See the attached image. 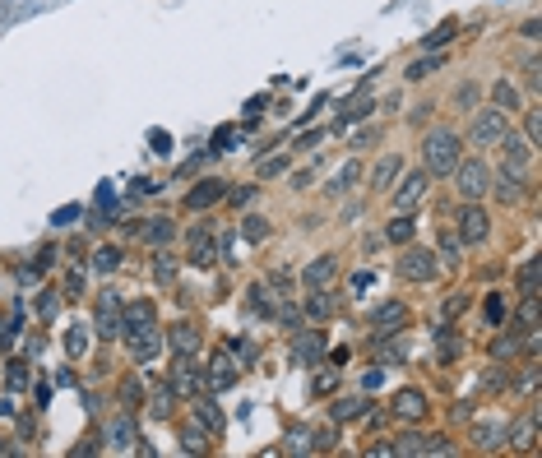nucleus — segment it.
I'll return each instance as SVG.
<instances>
[{
  "mask_svg": "<svg viewBox=\"0 0 542 458\" xmlns=\"http://www.w3.org/2000/svg\"><path fill=\"white\" fill-rule=\"evenodd\" d=\"M459 158H464V144L445 125H436L431 135L422 139V171L427 176H449V171L459 167Z\"/></svg>",
  "mask_w": 542,
  "mask_h": 458,
  "instance_id": "nucleus-1",
  "label": "nucleus"
},
{
  "mask_svg": "<svg viewBox=\"0 0 542 458\" xmlns=\"http://www.w3.org/2000/svg\"><path fill=\"white\" fill-rule=\"evenodd\" d=\"M449 176H454V185H459V195L464 199H482L487 190H492V167H487L482 158H473V162L459 158V167L449 171Z\"/></svg>",
  "mask_w": 542,
  "mask_h": 458,
  "instance_id": "nucleus-2",
  "label": "nucleus"
},
{
  "mask_svg": "<svg viewBox=\"0 0 542 458\" xmlns=\"http://www.w3.org/2000/svg\"><path fill=\"white\" fill-rule=\"evenodd\" d=\"M510 130V116L505 111H496V107H482L473 111V125H468V139L478 144V149H487V144H496V139Z\"/></svg>",
  "mask_w": 542,
  "mask_h": 458,
  "instance_id": "nucleus-3",
  "label": "nucleus"
},
{
  "mask_svg": "<svg viewBox=\"0 0 542 458\" xmlns=\"http://www.w3.org/2000/svg\"><path fill=\"white\" fill-rule=\"evenodd\" d=\"M399 278H408V283H431L436 278V250H427V245H408L399 255Z\"/></svg>",
  "mask_w": 542,
  "mask_h": 458,
  "instance_id": "nucleus-4",
  "label": "nucleus"
},
{
  "mask_svg": "<svg viewBox=\"0 0 542 458\" xmlns=\"http://www.w3.org/2000/svg\"><path fill=\"white\" fill-rule=\"evenodd\" d=\"M431 190V176L427 171H408V176H399V181L389 185V199H394V213H403V209H413L422 195Z\"/></svg>",
  "mask_w": 542,
  "mask_h": 458,
  "instance_id": "nucleus-5",
  "label": "nucleus"
},
{
  "mask_svg": "<svg viewBox=\"0 0 542 458\" xmlns=\"http://www.w3.org/2000/svg\"><path fill=\"white\" fill-rule=\"evenodd\" d=\"M200 389H204L200 366H190V356H176V366H171V394L176 398H200Z\"/></svg>",
  "mask_w": 542,
  "mask_h": 458,
  "instance_id": "nucleus-6",
  "label": "nucleus"
},
{
  "mask_svg": "<svg viewBox=\"0 0 542 458\" xmlns=\"http://www.w3.org/2000/svg\"><path fill=\"white\" fill-rule=\"evenodd\" d=\"M487 231H492L487 213H482L478 204L468 199L464 209H459V241H468V245H482V241H487Z\"/></svg>",
  "mask_w": 542,
  "mask_h": 458,
  "instance_id": "nucleus-7",
  "label": "nucleus"
},
{
  "mask_svg": "<svg viewBox=\"0 0 542 458\" xmlns=\"http://www.w3.org/2000/svg\"><path fill=\"white\" fill-rule=\"evenodd\" d=\"M320 356H325V334H320V329H297L292 361H297V366H315Z\"/></svg>",
  "mask_w": 542,
  "mask_h": 458,
  "instance_id": "nucleus-8",
  "label": "nucleus"
},
{
  "mask_svg": "<svg viewBox=\"0 0 542 458\" xmlns=\"http://www.w3.org/2000/svg\"><path fill=\"white\" fill-rule=\"evenodd\" d=\"M394 454H422V458H431V454H454V444L440 440V435H399Z\"/></svg>",
  "mask_w": 542,
  "mask_h": 458,
  "instance_id": "nucleus-9",
  "label": "nucleus"
},
{
  "mask_svg": "<svg viewBox=\"0 0 542 458\" xmlns=\"http://www.w3.org/2000/svg\"><path fill=\"white\" fill-rule=\"evenodd\" d=\"M209 241H214V222H195V227H190V236H186V245H190V260L200 264V269H209V264H214Z\"/></svg>",
  "mask_w": 542,
  "mask_h": 458,
  "instance_id": "nucleus-10",
  "label": "nucleus"
},
{
  "mask_svg": "<svg viewBox=\"0 0 542 458\" xmlns=\"http://www.w3.org/2000/svg\"><path fill=\"white\" fill-rule=\"evenodd\" d=\"M97 334L102 338L121 334V301H116V292H102V301H97Z\"/></svg>",
  "mask_w": 542,
  "mask_h": 458,
  "instance_id": "nucleus-11",
  "label": "nucleus"
},
{
  "mask_svg": "<svg viewBox=\"0 0 542 458\" xmlns=\"http://www.w3.org/2000/svg\"><path fill=\"white\" fill-rule=\"evenodd\" d=\"M496 199H501V204H519V199H524V176H519V167H510V162H505V171H501V176H496Z\"/></svg>",
  "mask_w": 542,
  "mask_h": 458,
  "instance_id": "nucleus-12",
  "label": "nucleus"
},
{
  "mask_svg": "<svg viewBox=\"0 0 542 458\" xmlns=\"http://www.w3.org/2000/svg\"><path fill=\"white\" fill-rule=\"evenodd\" d=\"M394 417H403V421H422V417H427V394H422V389H399V398H394Z\"/></svg>",
  "mask_w": 542,
  "mask_h": 458,
  "instance_id": "nucleus-13",
  "label": "nucleus"
},
{
  "mask_svg": "<svg viewBox=\"0 0 542 458\" xmlns=\"http://www.w3.org/2000/svg\"><path fill=\"white\" fill-rule=\"evenodd\" d=\"M334 274H339V260H334V255H320V260H310V264H306L301 283L315 292V287H329V283H334Z\"/></svg>",
  "mask_w": 542,
  "mask_h": 458,
  "instance_id": "nucleus-14",
  "label": "nucleus"
},
{
  "mask_svg": "<svg viewBox=\"0 0 542 458\" xmlns=\"http://www.w3.org/2000/svg\"><path fill=\"white\" fill-rule=\"evenodd\" d=\"M399 176H403V158L399 153H385V158L371 167V190H389Z\"/></svg>",
  "mask_w": 542,
  "mask_h": 458,
  "instance_id": "nucleus-15",
  "label": "nucleus"
},
{
  "mask_svg": "<svg viewBox=\"0 0 542 458\" xmlns=\"http://www.w3.org/2000/svg\"><path fill=\"white\" fill-rule=\"evenodd\" d=\"M227 195V185L223 181H214V176H209V181H200L195 185V190H190L186 195V209H195V213H200V209H209V204H218V199Z\"/></svg>",
  "mask_w": 542,
  "mask_h": 458,
  "instance_id": "nucleus-16",
  "label": "nucleus"
},
{
  "mask_svg": "<svg viewBox=\"0 0 542 458\" xmlns=\"http://www.w3.org/2000/svg\"><path fill=\"white\" fill-rule=\"evenodd\" d=\"M144 329H153V305H149V301L125 305V315H121V334H144Z\"/></svg>",
  "mask_w": 542,
  "mask_h": 458,
  "instance_id": "nucleus-17",
  "label": "nucleus"
},
{
  "mask_svg": "<svg viewBox=\"0 0 542 458\" xmlns=\"http://www.w3.org/2000/svg\"><path fill=\"white\" fill-rule=\"evenodd\" d=\"M167 343H171V352H176V356H195L204 338H200V329H195V324H176V329L167 334Z\"/></svg>",
  "mask_w": 542,
  "mask_h": 458,
  "instance_id": "nucleus-18",
  "label": "nucleus"
},
{
  "mask_svg": "<svg viewBox=\"0 0 542 458\" xmlns=\"http://www.w3.org/2000/svg\"><path fill=\"white\" fill-rule=\"evenodd\" d=\"M232 384H236V366L227 361V356H214V366L204 370V389H214L218 394V389H232Z\"/></svg>",
  "mask_w": 542,
  "mask_h": 458,
  "instance_id": "nucleus-19",
  "label": "nucleus"
},
{
  "mask_svg": "<svg viewBox=\"0 0 542 458\" xmlns=\"http://www.w3.org/2000/svg\"><path fill=\"white\" fill-rule=\"evenodd\" d=\"M125 343H130V352H135V361H153L158 347H162L158 329H144V334H125Z\"/></svg>",
  "mask_w": 542,
  "mask_h": 458,
  "instance_id": "nucleus-20",
  "label": "nucleus"
},
{
  "mask_svg": "<svg viewBox=\"0 0 542 458\" xmlns=\"http://www.w3.org/2000/svg\"><path fill=\"white\" fill-rule=\"evenodd\" d=\"M492 97H496V111H505V116L524 111V102H519V88H514L510 79H496V84H492Z\"/></svg>",
  "mask_w": 542,
  "mask_h": 458,
  "instance_id": "nucleus-21",
  "label": "nucleus"
},
{
  "mask_svg": "<svg viewBox=\"0 0 542 458\" xmlns=\"http://www.w3.org/2000/svg\"><path fill=\"white\" fill-rule=\"evenodd\" d=\"M496 144L505 149V162H510V167H519V171L528 167V158H533V149H528V144H524L519 135H510V130H505V135L496 139Z\"/></svg>",
  "mask_w": 542,
  "mask_h": 458,
  "instance_id": "nucleus-22",
  "label": "nucleus"
},
{
  "mask_svg": "<svg viewBox=\"0 0 542 458\" xmlns=\"http://www.w3.org/2000/svg\"><path fill=\"white\" fill-rule=\"evenodd\" d=\"M107 449H135V421H130V417H116V421H111L107 426Z\"/></svg>",
  "mask_w": 542,
  "mask_h": 458,
  "instance_id": "nucleus-23",
  "label": "nucleus"
},
{
  "mask_svg": "<svg viewBox=\"0 0 542 458\" xmlns=\"http://www.w3.org/2000/svg\"><path fill=\"white\" fill-rule=\"evenodd\" d=\"M505 440H510L514 449H533V444H538V417H524V421H514V426L505 430Z\"/></svg>",
  "mask_w": 542,
  "mask_h": 458,
  "instance_id": "nucleus-24",
  "label": "nucleus"
},
{
  "mask_svg": "<svg viewBox=\"0 0 542 458\" xmlns=\"http://www.w3.org/2000/svg\"><path fill=\"white\" fill-rule=\"evenodd\" d=\"M357 176H362V162H357V158H348V162L339 167V176L329 181V195H348V190L357 185Z\"/></svg>",
  "mask_w": 542,
  "mask_h": 458,
  "instance_id": "nucleus-25",
  "label": "nucleus"
},
{
  "mask_svg": "<svg viewBox=\"0 0 542 458\" xmlns=\"http://www.w3.org/2000/svg\"><path fill=\"white\" fill-rule=\"evenodd\" d=\"M514 329H519V334H538V296H524V301H519Z\"/></svg>",
  "mask_w": 542,
  "mask_h": 458,
  "instance_id": "nucleus-26",
  "label": "nucleus"
},
{
  "mask_svg": "<svg viewBox=\"0 0 542 458\" xmlns=\"http://www.w3.org/2000/svg\"><path fill=\"white\" fill-rule=\"evenodd\" d=\"M153 278L162 283V287H171V283H176V255H171V250H162V245H158V255H153Z\"/></svg>",
  "mask_w": 542,
  "mask_h": 458,
  "instance_id": "nucleus-27",
  "label": "nucleus"
},
{
  "mask_svg": "<svg viewBox=\"0 0 542 458\" xmlns=\"http://www.w3.org/2000/svg\"><path fill=\"white\" fill-rule=\"evenodd\" d=\"M371 324L389 334L394 324H403V305H399V301H385V305H375V310H371Z\"/></svg>",
  "mask_w": 542,
  "mask_h": 458,
  "instance_id": "nucleus-28",
  "label": "nucleus"
},
{
  "mask_svg": "<svg viewBox=\"0 0 542 458\" xmlns=\"http://www.w3.org/2000/svg\"><path fill=\"white\" fill-rule=\"evenodd\" d=\"M171 236H176V222H171V218H153V222L144 227V241L149 245H167Z\"/></svg>",
  "mask_w": 542,
  "mask_h": 458,
  "instance_id": "nucleus-29",
  "label": "nucleus"
},
{
  "mask_svg": "<svg viewBox=\"0 0 542 458\" xmlns=\"http://www.w3.org/2000/svg\"><path fill=\"white\" fill-rule=\"evenodd\" d=\"M329 417H334V421H353V417H366V403H362V398H339V403L329 408Z\"/></svg>",
  "mask_w": 542,
  "mask_h": 458,
  "instance_id": "nucleus-30",
  "label": "nucleus"
},
{
  "mask_svg": "<svg viewBox=\"0 0 542 458\" xmlns=\"http://www.w3.org/2000/svg\"><path fill=\"white\" fill-rule=\"evenodd\" d=\"M519 292H524V296H538V255H528V260L519 264Z\"/></svg>",
  "mask_w": 542,
  "mask_h": 458,
  "instance_id": "nucleus-31",
  "label": "nucleus"
},
{
  "mask_svg": "<svg viewBox=\"0 0 542 458\" xmlns=\"http://www.w3.org/2000/svg\"><path fill=\"white\" fill-rule=\"evenodd\" d=\"M473 444L478 449H501L505 444V426H478L473 430Z\"/></svg>",
  "mask_w": 542,
  "mask_h": 458,
  "instance_id": "nucleus-32",
  "label": "nucleus"
},
{
  "mask_svg": "<svg viewBox=\"0 0 542 458\" xmlns=\"http://www.w3.org/2000/svg\"><path fill=\"white\" fill-rule=\"evenodd\" d=\"M306 315H310V320H329V315H334V296L315 287V296L306 301Z\"/></svg>",
  "mask_w": 542,
  "mask_h": 458,
  "instance_id": "nucleus-33",
  "label": "nucleus"
},
{
  "mask_svg": "<svg viewBox=\"0 0 542 458\" xmlns=\"http://www.w3.org/2000/svg\"><path fill=\"white\" fill-rule=\"evenodd\" d=\"M116 264H121V250H116V245H97L93 250V269L97 274H111Z\"/></svg>",
  "mask_w": 542,
  "mask_h": 458,
  "instance_id": "nucleus-34",
  "label": "nucleus"
},
{
  "mask_svg": "<svg viewBox=\"0 0 542 458\" xmlns=\"http://www.w3.org/2000/svg\"><path fill=\"white\" fill-rule=\"evenodd\" d=\"M195 417H200V426H204V430H214V435L223 430V412H218L214 403H195Z\"/></svg>",
  "mask_w": 542,
  "mask_h": 458,
  "instance_id": "nucleus-35",
  "label": "nucleus"
},
{
  "mask_svg": "<svg viewBox=\"0 0 542 458\" xmlns=\"http://www.w3.org/2000/svg\"><path fill=\"white\" fill-rule=\"evenodd\" d=\"M538 135H542V116H538V107H524V144H528V149H538Z\"/></svg>",
  "mask_w": 542,
  "mask_h": 458,
  "instance_id": "nucleus-36",
  "label": "nucleus"
},
{
  "mask_svg": "<svg viewBox=\"0 0 542 458\" xmlns=\"http://www.w3.org/2000/svg\"><path fill=\"white\" fill-rule=\"evenodd\" d=\"M478 97H482L478 84H459V88H454V107H459V111H473V107H478Z\"/></svg>",
  "mask_w": 542,
  "mask_h": 458,
  "instance_id": "nucleus-37",
  "label": "nucleus"
},
{
  "mask_svg": "<svg viewBox=\"0 0 542 458\" xmlns=\"http://www.w3.org/2000/svg\"><path fill=\"white\" fill-rule=\"evenodd\" d=\"M385 236H389V241H408V236H413V218L394 213V218H389V227H385Z\"/></svg>",
  "mask_w": 542,
  "mask_h": 458,
  "instance_id": "nucleus-38",
  "label": "nucleus"
},
{
  "mask_svg": "<svg viewBox=\"0 0 542 458\" xmlns=\"http://www.w3.org/2000/svg\"><path fill=\"white\" fill-rule=\"evenodd\" d=\"M514 352H519V334H501L492 343V356L496 361H505V356H514Z\"/></svg>",
  "mask_w": 542,
  "mask_h": 458,
  "instance_id": "nucleus-39",
  "label": "nucleus"
},
{
  "mask_svg": "<svg viewBox=\"0 0 542 458\" xmlns=\"http://www.w3.org/2000/svg\"><path fill=\"white\" fill-rule=\"evenodd\" d=\"M241 236H246V241H264V236H269V222H264V218H255V213H250L246 222H241Z\"/></svg>",
  "mask_w": 542,
  "mask_h": 458,
  "instance_id": "nucleus-40",
  "label": "nucleus"
},
{
  "mask_svg": "<svg viewBox=\"0 0 542 458\" xmlns=\"http://www.w3.org/2000/svg\"><path fill=\"white\" fill-rule=\"evenodd\" d=\"M181 440H186L190 454H200L204 444H209V430H204V426H186V430H181Z\"/></svg>",
  "mask_w": 542,
  "mask_h": 458,
  "instance_id": "nucleus-41",
  "label": "nucleus"
},
{
  "mask_svg": "<svg viewBox=\"0 0 542 458\" xmlns=\"http://www.w3.org/2000/svg\"><path fill=\"white\" fill-rule=\"evenodd\" d=\"M431 70H440V56H436V61H431V56H422V61H413V65H408V79H427Z\"/></svg>",
  "mask_w": 542,
  "mask_h": 458,
  "instance_id": "nucleus-42",
  "label": "nucleus"
},
{
  "mask_svg": "<svg viewBox=\"0 0 542 458\" xmlns=\"http://www.w3.org/2000/svg\"><path fill=\"white\" fill-rule=\"evenodd\" d=\"M250 305H255L260 315H269V310H274V301H269V287H250Z\"/></svg>",
  "mask_w": 542,
  "mask_h": 458,
  "instance_id": "nucleus-43",
  "label": "nucleus"
},
{
  "mask_svg": "<svg viewBox=\"0 0 542 458\" xmlns=\"http://www.w3.org/2000/svg\"><path fill=\"white\" fill-rule=\"evenodd\" d=\"M79 292H84V269H70V278H65V296H79Z\"/></svg>",
  "mask_w": 542,
  "mask_h": 458,
  "instance_id": "nucleus-44",
  "label": "nucleus"
},
{
  "mask_svg": "<svg viewBox=\"0 0 542 458\" xmlns=\"http://www.w3.org/2000/svg\"><path fill=\"white\" fill-rule=\"evenodd\" d=\"M279 171H288V158H264L260 162V176H279Z\"/></svg>",
  "mask_w": 542,
  "mask_h": 458,
  "instance_id": "nucleus-45",
  "label": "nucleus"
},
{
  "mask_svg": "<svg viewBox=\"0 0 542 458\" xmlns=\"http://www.w3.org/2000/svg\"><path fill=\"white\" fill-rule=\"evenodd\" d=\"M454 37V23H440L436 32H427V46H440V42H449Z\"/></svg>",
  "mask_w": 542,
  "mask_h": 458,
  "instance_id": "nucleus-46",
  "label": "nucleus"
},
{
  "mask_svg": "<svg viewBox=\"0 0 542 458\" xmlns=\"http://www.w3.org/2000/svg\"><path fill=\"white\" fill-rule=\"evenodd\" d=\"M75 218H79V204H70V209H56V218H51V222H56V227H70Z\"/></svg>",
  "mask_w": 542,
  "mask_h": 458,
  "instance_id": "nucleus-47",
  "label": "nucleus"
},
{
  "mask_svg": "<svg viewBox=\"0 0 542 458\" xmlns=\"http://www.w3.org/2000/svg\"><path fill=\"white\" fill-rule=\"evenodd\" d=\"M84 347H88V338H84V334H79V329H75V334H70V356H79V352H84Z\"/></svg>",
  "mask_w": 542,
  "mask_h": 458,
  "instance_id": "nucleus-48",
  "label": "nucleus"
},
{
  "mask_svg": "<svg viewBox=\"0 0 542 458\" xmlns=\"http://www.w3.org/2000/svg\"><path fill=\"white\" fill-rule=\"evenodd\" d=\"M501 310H505V301H501V296H492V301H487V320H501Z\"/></svg>",
  "mask_w": 542,
  "mask_h": 458,
  "instance_id": "nucleus-49",
  "label": "nucleus"
},
{
  "mask_svg": "<svg viewBox=\"0 0 542 458\" xmlns=\"http://www.w3.org/2000/svg\"><path fill=\"white\" fill-rule=\"evenodd\" d=\"M464 305H468V296H449V301H445V315H459Z\"/></svg>",
  "mask_w": 542,
  "mask_h": 458,
  "instance_id": "nucleus-50",
  "label": "nucleus"
},
{
  "mask_svg": "<svg viewBox=\"0 0 542 458\" xmlns=\"http://www.w3.org/2000/svg\"><path fill=\"white\" fill-rule=\"evenodd\" d=\"M279 320H283V324H292V329H297V324H301V315H297L292 305H283V310H279Z\"/></svg>",
  "mask_w": 542,
  "mask_h": 458,
  "instance_id": "nucleus-51",
  "label": "nucleus"
},
{
  "mask_svg": "<svg viewBox=\"0 0 542 458\" xmlns=\"http://www.w3.org/2000/svg\"><path fill=\"white\" fill-rule=\"evenodd\" d=\"M10 384H15V389H24V384H28V370L15 366V370H10Z\"/></svg>",
  "mask_w": 542,
  "mask_h": 458,
  "instance_id": "nucleus-52",
  "label": "nucleus"
}]
</instances>
